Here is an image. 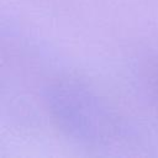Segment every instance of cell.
<instances>
[{
	"label": "cell",
	"mask_w": 158,
	"mask_h": 158,
	"mask_svg": "<svg viewBox=\"0 0 158 158\" xmlns=\"http://www.w3.org/2000/svg\"><path fill=\"white\" fill-rule=\"evenodd\" d=\"M47 106L57 126L89 146H110L127 138L130 126L112 107L88 88L58 81L47 89Z\"/></svg>",
	"instance_id": "1"
},
{
	"label": "cell",
	"mask_w": 158,
	"mask_h": 158,
	"mask_svg": "<svg viewBox=\"0 0 158 158\" xmlns=\"http://www.w3.org/2000/svg\"><path fill=\"white\" fill-rule=\"evenodd\" d=\"M156 81H157V89H158V74H157V77H156Z\"/></svg>",
	"instance_id": "2"
}]
</instances>
